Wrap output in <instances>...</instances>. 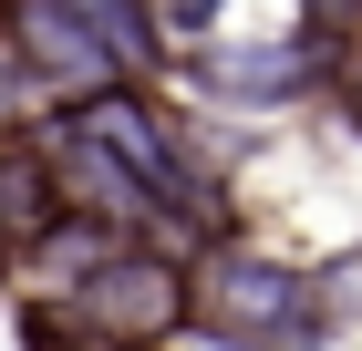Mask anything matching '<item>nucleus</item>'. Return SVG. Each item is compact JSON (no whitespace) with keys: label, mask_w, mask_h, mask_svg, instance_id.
Instances as JSON below:
<instances>
[{"label":"nucleus","mask_w":362,"mask_h":351,"mask_svg":"<svg viewBox=\"0 0 362 351\" xmlns=\"http://www.w3.org/2000/svg\"><path fill=\"white\" fill-rule=\"evenodd\" d=\"M0 52L42 104H73L93 83H156L176 62L156 0H0Z\"/></svg>","instance_id":"1"},{"label":"nucleus","mask_w":362,"mask_h":351,"mask_svg":"<svg viewBox=\"0 0 362 351\" xmlns=\"http://www.w3.org/2000/svg\"><path fill=\"white\" fill-rule=\"evenodd\" d=\"M187 331L238 351H332V290L259 238H207L187 258Z\"/></svg>","instance_id":"2"},{"label":"nucleus","mask_w":362,"mask_h":351,"mask_svg":"<svg viewBox=\"0 0 362 351\" xmlns=\"http://www.w3.org/2000/svg\"><path fill=\"white\" fill-rule=\"evenodd\" d=\"M187 83L207 93V104H238V114H290L310 104V93H332V42L310 21H279V31H197L187 52Z\"/></svg>","instance_id":"3"},{"label":"nucleus","mask_w":362,"mask_h":351,"mask_svg":"<svg viewBox=\"0 0 362 351\" xmlns=\"http://www.w3.org/2000/svg\"><path fill=\"white\" fill-rule=\"evenodd\" d=\"M52 310L83 331L93 351H166V341H187V258L156 248V238H124L104 269L73 299H52Z\"/></svg>","instance_id":"4"},{"label":"nucleus","mask_w":362,"mask_h":351,"mask_svg":"<svg viewBox=\"0 0 362 351\" xmlns=\"http://www.w3.org/2000/svg\"><path fill=\"white\" fill-rule=\"evenodd\" d=\"M52 217H62L52 155H42V135H11V145H0V269H11V258H21Z\"/></svg>","instance_id":"5"},{"label":"nucleus","mask_w":362,"mask_h":351,"mask_svg":"<svg viewBox=\"0 0 362 351\" xmlns=\"http://www.w3.org/2000/svg\"><path fill=\"white\" fill-rule=\"evenodd\" d=\"M31 124H42V93H31V73H21V62L0 52V145H11V135H31Z\"/></svg>","instance_id":"6"},{"label":"nucleus","mask_w":362,"mask_h":351,"mask_svg":"<svg viewBox=\"0 0 362 351\" xmlns=\"http://www.w3.org/2000/svg\"><path fill=\"white\" fill-rule=\"evenodd\" d=\"M332 104H341V124L362 135V42H352V52L332 62Z\"/></svg>","instance_id":"7"},{"label":"nucleus","mask_w":362,"mask_h":351,"mask_svg":"<svg viewBox=\"0 0 362 351\" xmlns=\"http://www.w3.org/2000/svg\"><path fill=\"white\" fill-rule=\"evenodd\" d=\"M166 351H187V341H166Z\"/></svg>","instance_id":"8"}]
</instances>
